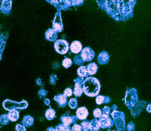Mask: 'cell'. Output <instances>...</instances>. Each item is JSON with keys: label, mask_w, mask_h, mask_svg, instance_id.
<instances>
[{"label": "cell", "mask_w": 151, "mask_h": 131, "mask_svg": "<svg viewBox=\"0 0 151 131\" xmlns=\"http://www.w3.org/2000/svg\"><path fill=\"white\" fill-rule=\"evenodd\" d=\"M146 110L148 112L151 113V104H149L147 107Z\"/></svg>", "instance_id": "cell-39"}, {"label": "cell", "mask_w": 151, "mask_h": 131, "mask_svg": "<svg viewBox=\"0 0 151 131\" xmlns=\"http://www.w3.org/2000/svg\"><path fill=\"white\" fill-rule=\"evenodd\" d=\"M74 61L75 65H82L84 63L80 55L76 56L74 58Z\"/></svg>", "instance_id": "cell-29"}, {"label": "cell", "mask_w": 151, "mask_h": 131, "mask_svg": "<svg viewBox=\"0 0 151 131\" xmlns=\"http://www.w3.org/2000/svg\"><path fill=\"white\" fill-rule=\"evenodd\" d=\"M53 29L57 32H61L63 30V25L61 21L60 17L57 15L53 22Z\"/></svg>", "instance_id": "cell-16"}, {"label": "cell", "mask_w": 151, "mask_h": 131, "mask_svg": "<svg viewBox=\"0 0 151 131\" xmlns=\"http://www.w3.org/2000/svg\"><path fill=\"white\" fill-rule=\"evenodd\" d=\"M111 109H112L114 110H117V107L116 106V105H114L113 106H112L111 107Z\"/></svg>", "instance_id": "cell-40"}, {"label": "cell", "mask_w": 151, "mask_h": 131, "mask_svg": "<svg viewBox=\"0 0 151 131\" xmlns=\"http://www.w3.org/2000/svg\"><path fill=\"white\" fill-rule=\"evenodd\" d=\"M111 108L109 107L105 106L102 109V114L109 115L111 113Z\"/></svg>", "instance_id": "cell-34"}, {"label": "cell", "mask_w": 151, "mask_h": 131, "mask_svg": "<svg viewBox=\"0 0 151 131\" xmlns=\"http://www.w3.org/2000/svg\"><path fill=\"white\" fill-rule=\"evenodd\" d=\"M86 67V69L89 76H92L95 74L98 69V65L95 63H91L88 64Z\"/></svg>", "instance_id": "cell-17"}, {"label": "cell", "mask_w": 151, "mask_h": 131, "mask_svg": "<svg viewBox=\"0 0 151 131\" xmlns=\"http://www.w3.org/2000/svg\"><path fill=\"white\" fill-rule=\"evenodd\" d=\"M46 39L50 42H55L58 37V33L54 29H49L46 31L45 33Z\"/></svg>", "instance_id": "cell-13"}, {"label": "cell", "mask_w": 151, "mask_h": 131, "mask_svg": "<svg viewBox=\"0 0 151 131\" xmlns=\"http://www.w3.org/2000/svg\"><path fill=\"white\" fill-rule=\"evenodd\" d=\"M101 128L103 129L110 128L113 127L114 125L113 120L110 117L109 115L102 114L99 119Z\"/></svg>", "instance_id": "cell-7"}, {"label": "cell", "mask_w": 151, "mask_h": 131, "mask_svg": "<svg viewBox=\"0 0 151 131\" xmlns=\"http://www.w3.org/2000/svg\"><path fill=\"white\" fill-rule=\"evenodd\" d=\"M54 47L58 53L63 55L68 52L69 44L67 41L65 40L60 39L55 42Z\"/></svg>", "instance_id": "cell-5"}, {"label": "cell", "mask_w": 151, "mask_h": 131, "mask_svg": "<svg viewBox=\"0 0 151 131\" xmlns=\"http://www.w3.org/2000/svg\"><path fill=\"white\" fill-rule=\"evenodd\" d=\"M108 131H116V130H110L109 129H108Z\"/></svg>", "instance_id": "cell-42"}, {"label": "cell", "mask_w": 151, "mask_h": 131, "mask_svg": "<svg viewBox=\"0 0 151 131\" xmlns=\"http://www.w3.org/2000/svg\"><path fill=\"white\" fill-rule=\"evenodd\" d=\"M97 105H100L103 104H108L111 102V99L109 96L98 95L96 99Z\"/></svg>", "instance_id": "cell-19"}, {"label": "cell", "mask_w": 151, "mask_h": 131, "mask_svg": "<svg viewBox=\"0 0 151 131\" xmlns=\"http://www.w3.org/2000/svg\"><path fill=\"white\" fill-rule=\"evenodd\" d=\"M15 130L17 131H27L25 126L19 124L17 125Z\"/></svg>", "instance_id": "cell-36"}, {"label": "cell", "mask_w": 151, "mask_h": 131, "mask_svg": "<svg viewBox=\"0 0 151 131\" xmlns=\"http://www.w3.org/2000/svg\"><path fill=\"white\" fill-rule=\"evenodd\" d=\"M53 99L58 104L60 107L64 108L67 104V97L63 94H59L55 96Z\"/></svg>", "instance_id": "cell-14"}, {"label": "cell", "mask_w": 151, "mask_h": 131, "mask_svg": "<svg viewBox=\"0 0 151 131\" xmlns=\"http://www.w3.org/2000/svg\"><path fill=\"white\" fill-rule=\"evenodd\" d=\"M2 106L5 110L10 111L17 109L21 110L26 109L28 107V103L25 100H23L20 102H17L9 99H6L4 101Z\"/></svg>", "instance_id": "cell-3"}, {"label": "cell", "mask_w": 151, "mask_h": 131, "mask_svg": "<svg viewBox=\"0 0 151 131\" xmlns=\"http://www.w3.org/2000/svg\"><path fill=\"white\" fill-rule=\"evenodd\" d=\"M109 55L108 52L106 51H102L99 53L97 57L98 63L101 65L107 64L109 61Z\"/></svg>", "instance_id": "cell-11"}, {"label": "cell", "mask_w": 151, "mask_h": 131, "mask_svg": "<svg viewBox=\"0 0 151 131\" xmlns=\"http://www.w3.org/2000/svg\"><path fill=\"white\" fill-rule=\"evenodd\" d=\"M147 103L145 101H138V102L130 109L133 117L136 118L139 116L140 113L143 111Z\"/></svg>", "instance_id": "cell-8"}, {"label": "cell", "mask_w": 151, "mask_h": 131, "mask_svg": "<svg viewBox=\"0 0 151 131\" xmlns=\"http://www.w3.org/2000/svg\"><path fill=\"white\" fill-rule=\"evenodd\" d=\"M34 122V118L32 117L30 115H27L23 118L22 123L24 126L27 127H29L33 125Z\"/></svg>", "instance_id": "cell-21"}, {"label": "cell", "mask_w": 151, "mask_h": 131, "mask_svg": "<svg viewBox=\"0 0 151 131\" xmlns=\"http://www.w3.org/2000/svg\"><path fill=\"white\" fill-rule=\"evenodd\" d=\"M44 103L46 106H48L49 105L50 103V101L48 99L46 98L44 101Z\"/></svg>", "instance_id": "cell-38"}, {"label": "cell", "mask_w": 151, "mask_h": 131, "mask_svg": "<svg viewBox=\"0 0 151 131\" xmlns=\"http://www.w3.org/2000/svg\"><path fill=\"white\" fill-rule=\"evenodd\" d=\"M124 101L125 104L129 109L135 106L139 101L137 89L133 88L127 90L125 93Z\"/></svg>", "instance_id": "cell-4"}, {"label": "cell", "mask_w": 151, "mask_h": 131, "mask_svg": "<svg viewBox=\"0 0 151 131\" xmlns=\"http://www.w3.org/2000/svg\"><path fill=\"white\" fill-rule=\"evenodd\" d=\"M81 57L84 62L91 61L94 58V51L89 47L84 48L81 51Z\"/></svg>", "instance_id": "cell-6"}, {"label": "cell", "mask_w": 151, "mask_h": 131, "mask_svg": "<svg viewBox=\"0 0 151 131\" xmlns=\"http://www.w3.org/2000/svg\"><path fill=\"white\" fill-rule=\"evenodd\" d=\"M101 128L100 124L98 119H94L89 122V130L99 131Z\"/></svg>", "instance_id": "cell-18"}, {"label": "cell", "mask_w": 151, "mask_h": 131, "mask_svg": "<svg viewBox=\"0 0 151 131\" xmlns=\"http://www.w3.org/2000/svg\"><path fill=\"white\" fill-rule=\"evenodd\" d=\"M9 120L8 117V114H4L0 117V123L3 125L8 124Z\"/></svg>", "instance_id": "cell-28"}, {"label": "cell", "mask_w": 151, "mask_h": 131, "mask_svg": "<svg viewBox=\"0 0 151 131\" xmlns=\"http://www.w3.org/2000/svg\"><path fill=\"white\" fill-rule=\"evenodd\" d=\"M77 74L80 78H87L88 75V72L86 69V67L83 66L79 67L77 69Z\"/></svg>", "instance_id": "cell-23"}, {"label": "cell", "mask_w": 151, "mask_h": 131, "mask_svg": "<svg viewBox=\"0 0 151 131\" xmlns=\"http://www.w3.org/2000/svg\"><path fill=\"white\" fill-rule=\"evenodd\" d=\"M89 114L88 109L85 107H83L77 109L76 112V116L78 120H86Z\"/></svg>", "instance_id": "cell-12"}, {"label": "cell", "mask_w": 151, "mask_h": 131, "mask_svg": "<svg viewBox=\"0 0 151 131\" xmlns=\"http://www.w3.org/2000/svg\"><path fill=\"white\" fill-rule=\"evenodd\" d=\"M84 78L77 77L76 79H74L75 82V88L73 93L76 97H80L83 92V82Z\"/></svg>", "instance_id": "cell-9"}, {"label": "cell", "mask_w": 151, "mask_h": 131, "mask_svg": "<svg viewBox=\"0 0 151 131\" xmlns=\"http://www.w3.org/2000/svg\"><path fill=\"white\" fill-rule=\"evenodd\" d=\"M93 114L95 118H99L102 114L101 110L98 108L95 109L93 111Z\"/></svg>", "instance_id": "cell-32"}, {"label": "cell", "mask_w": 151, "mask_h": 131, "mask_svg": "<svg viewBox=\"0 0 151 131\" xmlns=\"http://www.w3.org/2000/svg\"><path fill=\"white\" fill-rule=\"evenodd\" d=\"M19 112L16 110H13L9 111L8 114L9 120L12 122H16L19 119Z\"/></svg>", "instance_id": "cell-22"}, {"label": "cell", "mask_w": 151, "mask_h": 131, "mask_svg": "<svg viewBox=\"0 0 151 131\" xmlns=\"http://www.w3.org/2000/svg\"><path fill=\"white\" fill-rule=\"evenodd\" d=\"M69 106L71 109H75L78 107V101L76 98H71L69 101Z\"/></svg>", "instance_id": "cell-27"}, {"label": "cell", "mask_w": 151, "mask_h": 131, "mask_svg": "<svg viewBox=\"0 0 151 131\" xmlns=\"http://www.w3.org/2000/svg\"><path fill=\"white\" fill-rule=\"evenodd\" d=\"M11 5L12 0H3L1 5V11L5 14L9 12L11 10Z\"/></svg>", "instance_id": "cell-20"}, {"label": "cell", "mask_w": 151, "mask_h": 131, "mask_svg": "<svg viewBox=\"0 0 151 131\" xmlns=\"http://www.w3.org/2000/svg\"><path fill=\"white\" fill-rule=\"evenodd\" d=\"M89 122L87 120L82 122L81 124V130L83 131L89 130Z\"/></svg>", "instance_id": "cell-30"}, {"label": "cell", "mask_w": 151, "mask_h": 131, "mask_svg": "<svg viewBox=\"0 0 151 131\" xmlns=\"http://www.w3.org/2000/svg\"><path fill=\"white\" fill-rule=\"evenodd\" d=\"M81 127L79 125L77 124H74L71 128V131H81Z\"/></svg>", "instance_id": "cell-35"}, {"label": "cell", "mask_w": 151, "mask_h": 131, "mask_svg": "<svg viewBox=\"0 0 151 131\" xmlns=\"http://www.w3.org/2000/svg\"><path fill=\"white\" fill-rule=\"evenodd\" d=\"M83 92L89 97L98 96L101 86L99 81L94 77H87L83 82Z\"/></svg>", "instance_id": "cell-1"}, {"label": "cell", "mask_w": 151, "mask_h": 131, "mask_svg": "<svg viewBox=\"0 0 151 131\" xmlns=\"http://www.w3.org/2000/svg\"><path fill=\"white\" fill-rule=\"evenodd\" d=\"M55 128L52 127H51L48 128V129H47V131H55Z\"/></svg>", "instance_id": "cell-41"}, {"label": "cell", "mask_w": 151, "mask_h": 131, "mask_svg": "<svg viewBox=\"0 0 151 131\" xmlns=\"http://www.w3.org/2000/svg\"><path fill=\"white\" fill-rule=\"evenodd\" d=\"M126 129L127 131H134L135 130V125L133 124L132 121L127 125Z\"/></svg>", "instance_id": "cell-33"}, {"label": "cell", "mask_w": 151, "mask_h": 131, "mask_svg": "<svg viewBox=\"0 0 151 131\" xmlns=\"http://www.w3.org/2000/svg\"><path fill=\"white\" fill-rule=\"evenodd\" d=\"M83 46L79 41H75L72 42L70 46L71 52L74 54H78L82 50Z\"/></svg>", "instance_id": "cell-15"}, {"label": "cell", "mask_w": 151, "mask_h": 131, "mask_svg": "<svg viewBox=\"0 0 151 131\" xmlns=\"http://www.w3.org/2000/svg\"><path fill=\"white\" fill-rule=\"evenodd\" d=\"M73 64L72 60L68 58L65 57L62 61V66L65 68L67 69L70 67Z\"/></svg>", "instance_id": "cell-25"}, {"label": "cell", "mask_w": 151, "mask_h": 131, "mask_svg": "<svg viewBox=\"0 0 151 131\" xmlns=\"http://www.w3.org/2000/svg\"><path fill=\"white\" fill-rule=\"evenodd\" d=\"M89 131V130H87V131Z\"/></svg>", "instance_id": "cell-43"}, {"label": "cell", "mask_w": 151, "mask_h": 131, "mask_svg": "<svg viewBox=\"0 0 151 131\" xmlns=\"http://www.w3.org/2000/svg\"><path fill=\"white\" fill-rule=\"evenodd\" d=\"M55 130V131H71L70 127L65 126L62 124L56 126Z\"/></svg>", "instance_id": "cell-26"}, {"label": "cell", "mask_w": 151, "mask_h": 131, "mask_svg": "<svg viewBox=\"0 0 151 131\" xmlns=\"http://www.w3.org/2000/svg\"><path fill=\"white\" fill-rule=\"evenodd\" d=\"M60 120L64 125L66 127H70L72 124H76L78 119L75 115L69 116L65 114L61 117Z\"/></svg>", "instance_id": "cell-10"}, {"label": "cell", "mask_w": 151, "mask_h": 131, "mask_svg": "<svg viewBox=\"0 0 151 131\" xmlns=\"http://www.w3.org/2000/svg\"><path fill=\"white\" fill-rule=\"evenodd\" d=\"M73 91L70 87H68L63 92V95L66 97H70L72 96Z\"/></svg>", "instance_id": "cell-31"}, {"label": "cell", "mask_w": 151, "mask_h": 131, "mask_svg": "<svg viewBox=\"0 0 151 131\" xmlns=\"http://www.w3.org/2000/svg\"><path fill=\"white\" fill-rule=\"evenodd\" d=\"M56 112L53 109L50 108L47 110L45 113V116L46 119L48 120H51L55 117V116Z\"/></svg>", "instance_id": "cell-24"}, {"label": "cell", "mask_w": 151, "mask_h": 131, "mask_svg": "<svg viewBox=\"0 0 151 131\" xmlns=\"http://www.w3.org/2000/svg\"><path fill=\"white\" fill-rule=\"evenodd\" d=\"M47 94V92L45 90L42 89L40 90L39 92H38V94L40 97V99L43 98L44 97H45L46 95Z\"/></svg>", "instance_id": "cell-37"}, {"label": "cell", "mask_w": 151, "mask_h": 131, "mask_svg": "<svg viewBox=\"0 0 151 131\" xmlns=\"http://www.w3.org/2000/svg\"><path fill=\"white\" fill-rule=\"evenodd\" d=\"M114 119V124L118 131H125L126 124H125V115L122 112L114 110L112 113H110Z\"/></svg>", "instance_id": "cell-2"}]
</instances>
